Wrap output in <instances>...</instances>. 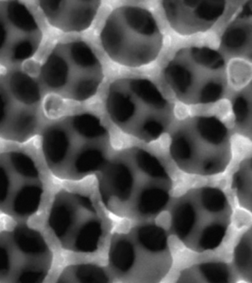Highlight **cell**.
I'll use <instances>...</instances> for the list:
<instances>
[{
  "mask_svg": "<svg viewBox=\"0 0 252 283\" xmlns=\"http://www.w3.org/2000/svg\"><path fill=\"white\" fill-rule=\"evenodd\" d=\"M106 212L89 194L63 190L53 200L48 224L63 250L93 254L101 249L110 232Z\"/></svg>",
  "mask_w": 252,
  "mask_h": 283,
  "instance_id": "cell-1",
  "label": "cell"
},
{
  "mask_svg": "<svg viewBox=\"0 0 252 283\" xmlns=\"http://www.w3.org/2000/svg\"><path fill=\"white\" fill-rule=\"evenodd\" d=\"M103 50L115 63L140 67L157 60L164 37L153 14L138 6L126 5L112 10L100 34Z\"/></svg>",
  "mask_w": 252,
  "mask_h": 283,
  "instance_id": "cell-2",
  "label": "cell"
},
{
  "mask_svg": "<svg viewBox=\"0 0 252 283\" xmlns=\"http://www.w3.org/2000/svg\"><path fill=\"white\" fill-rule=\"evenodd\" d=\"M166 83L183 103H213L222 95L227 83L225 59L206 46L178 50L163 71Z\"/></svg>",
  "mask_w": 252,
  "mask_h": 283,
  "instance_id": "cell-3",
  "label": "cell"
},
{
  "mask_svg": "<svg viewBox=\"0 0 252 283\" xmlns=\"http://www.w3.org/2000/svg\"><path fill=\"white\" fill-rule=\"evenodd\" d=\"M38 75L54 94L78 101L93 97L104 77L100 61L82 41L57 44L41 64Z\"/></svg>",
  "mask_w": 252,
  "mask_h": 283,
  "instance_id": "cell-4",
  "label": "cell"
},
{
  "mask_svg": "<svg viewBox=\"0 0 252 283\" xmlns=\"http://www.w3.org/2000/svg\"><path fill=\"white\" fill-rule=\"evenodd\" d=\"M53 261L43 235L21 224L0 232V282L38 283L45 279Z\"/></svg>",
  "mask_w": 252,
  "mask_h": 283,
  "instance_id": "cell-5",
  "label": "cell"
},
{
  "mask_svg": "<svg viewBox=\"0 0 252 283\" xmlns=\"http://www.w3.org/2000/svg\"><path fill=\"white\" fill-rule=\"evenodd\" d=\"M43 193L40 173L32 158L19 151L0 153V211L27 219L39 209Z\"/></svg>",
  "mask_w": 252,
  "mask_h": 283,
  "instance_id": "cell-6",
  "label": "cell"
},
{
  "mask_svg": "<svg viewBox=\"0 0 252 283\" xmlns=\"http://www.w3.org/2000/svg\"><path fill=\"white\" fill-rule=\"evenodd\" d=\"M106 106L112 120L124 126L138 118H152L154 113L164 110L167 102L151 81L124 78L110 84Z\"/></svg>",
  "mask_w": 252,
  "mask_h": 283,
  "instance_id": "cell-7",
  "label": "cell"
},
{
  "mask_svg": "<svg viewBox=\"0 0 252 283\" xmlns=\"http://www.w3.org/2000/svg\"><path fill=\"white\" fill-rule=\"evenodd\" d=\"M170 28L178 34L188 36L205 32L223 14L226 1L210 0L162 1Z\"/></svg>",
  "mask_w": 252,
  "mask_h": 283,
  "instance_id": "cell-8",
  "label": "cell"
},
{
  "mask_svg": "<svg viewBox=\"0 0 252 283\" xmlns=\"http://www.w3.org/2000/svg\"><path fill=\"white\" fill-rule=\"evenodd\" d=\"M100 3V0H40L37 5L51 26L71 32L89 29Z\"/></svg>",
  "mask_w": 252,
  "mask_h": 283,
  "instance_id": "cell-9",
  "label": "cell"
},
{
  "mask_svg": "<svg viewBox=\"0 0 252 283\" xmlns=\"http://www.w3.org/2000/svg\"><path fill=\"white\" fill-rule=\"evenodd\" d=\"M107 251L108 263L116 277H133L136 263L134 242L127 230L118 231L110 237Z\"/></svg>",
  "mask_w": 252,
  "mask_h": 283,
  "instance_id": "cell-10",
  "label": "cell"
},
{
  "mask_svg": "<svg viewBox=\"0 0 252 283\" xmlns=\"http://www.w3.org/2000/svg\"><path fill=\"white\" fill-rule=\"evenodd\" d=\"M251 4L248 2L222 35L221 46L227 53L240 55L248 51L251 44Z\"/></svg>",
  "mask_w": 252,
  "mask_h": 283,
  "instance_id": "cell-11",
  "label": "cell"
},
{
  "mask_svg": "<svg viewBox=\"0 0 252 283\" xmlns=\"http://www.w3.org/2000/svg\"><path fill=\"white\" fill-rule=\"evenodd\" d=\"M41 142L47 166L54 174L59 177L70 148L68 134L60 126L51 125L43 131Z\"/></svg>",
  "mask_w": 252,
  "mask_h": 283,
  "instance_id": "cell-12",
  "label": "cell"
},
{
  "mask_svg": "<svg viewBox=\"0 0 252 283\" xmlns=\"http://www.w3.org/2000/svg\"><path fill=\"white\" fill-rule=\"evenodd\" d=\"M33 4L23 1H7L4 5L3 14L10 27L21 34L42 36Z\"/></svg>",
  "mask_w": 252,
  "mask_h": 283,
  "instance_id": "cell-13",
  "label": "cell"
},
{
  "mask_svg": "<svg viewBox=\"0 0 252 283\" xmlns=\"http://www.w3.org/2000/svg\"><path fill=\"white\" fill-rule=\"evenodd\" d=\"M4 84L13 96L25 104L37 107L41 100V91L38 81L22 68L10 71Z\"/></svg>",
  "mask_w": 252,
  "mask_h": 283,
  "instance_id": "cell-14",
  "label": "cell"
},
{
  "mask_svg": "<svg viewBox=\"0 0 252 283\" xmlns=\"http://www.w3.org/2000/svg\"><path fill=\"white\" fill-rule=\"evenodd\" d=\"M167 193L155 187L146 188L139 193L133 204L130 218L150 217L158 213L166 204Z\"/></svg>",
  "mask_w": 252,
  "mask_h": 283,
  "instance_id": "cell-15",
  "label": "cell"
},
{
  "mask_svg": "<svg viewBox=\"0 0 252 283\" xmlns=\"http://www.w3.org/2000/svg\"><path fill=\"white\" fill-rule=\"evenodd\" d=\"M59 280L77 283H108L109 273L99 264L82 262L72 264L64 269Z\"/></svg>",
  "mask_w": 252,
  "mask_h": 283,
  "instance_id": "cell-16",
  "label": "cell"
},
{
  "mask_svg": "<svg viewBox=\"0 0 252 283\" xmlns=\"http://www.w3.org/2000/svg\"><path fill=\"white\" fill-rule=\"evenodd\" d=\"M42 36L23 35L10 41L6 50L7 60L12 64H22L37 54Z\"/></svg>",
  "mask_w": 252,
  "mask_h": 283,
  "instance_id": "cell-17",
  "label": "cell"
},
{
  "mask_svg": "<svg viewBox=\"0 0 252 283\" xmlns=\"http://www.w3.org/2000/svg\"><path fill=\"white\" fill-rule=\"evenodd\" d=\"M71 122L76 133L86 139L99 138L106 133V129L100 120L91 114L75 115L71 118Z\"/></svg>",
  "mask_w": 252,
  "mask_h": 283,
  "instance_id": "cell-18",
  "label": "cell"
},
{
  "mask_svg": "<svg viewBox=\"0 0 252 283\" xmlns=\"http://www.w3.org/2000/svg\"><path fill=\"white\" fill-rule=\"evenodd\" d=\"M104 156L100 149L89 147L80 152L73 163V173L85 175L99 169L103 165Z\"/></svg>",
  "mask_w": 252,
  "mask_h": 283,
  "instance_id": "cell-19",
  "label": "cell"
},
{
  "mask_svg": "<svg viewBox=\"0 0 252 283\" xmlns=\"http://www.w3.org/2000/svg\"><path fill=\"white\" fill-rule=\"evenodd\" d=\"M199 122L200 133L210 142L219 143L225 137V127L215 118L202 117Z\"/></svg>",
  "mask_w": 252,
  "mask_h": 283,
  "instance_id": "cell-20",
  "label": "cell"
},
{
  "mask_svg": "<svg viewBox=\"0 0 252 283\" xmlns=\"http://www.w3.org/2000/svg\"><path fill=\"white\" fill-rule=\"evenodd\" d=\"M137 166L145 174L154 178H163L165 174L158 161L145 151L140 150L135 155Z\"/></svg>",
  "mask_w": 252,
  "mask_h": 283,
  "instance_id": "cell-21",
  "label": "cell"
},
{
  "mask_svg": "<svg viewBox=\"0 0 252 283\" xmlns=\"http://www.w3.org/2000/svg\"><path fill=\"white\" fill-rule=\"evenodd\" d=\"M200 269L204 277L212 282H225L228 279L226 267L219 263H208L202 265Z\"/></svg>",
  "mask_w": 252,
  "mask_h": 283,
  "instance_id": "cell-22",
  "label": "cell"
},
{
  "mask_svg": "<svg viewBox=\"0 0 252 283\" xmlns=\"http://www.w3.org/2000/svg\"><path fill=\"white\" fill-rule=\"evenodd\" d=\"M173 154L178 159L185 161L189 158L191 149L189 141L184 137L178 138L173 143Z\"/></svg>",
  "mask_w": 252,
  "mask_h": 283,
  "instance_id": "cell-23",
  "label": "cell"
},
{
  "mask_svg": "<svg viewBox=\"0 0 252 283\" xmlns=\"http://www.w3.org/2000/svg\"><path fill=\"white\" fill-rule=\"evenodd\" d=\"M141 126L139 134L145 139H153L158 137L162 127L153 118L146 120Z\"/></svg>",
  "mask_w": 252,
  "mask_h": 283,
  "instance_id": "cell-24",
  "label": "cell"
},
{
  "mask_svg": "<svg viewBox=\"0 0 252 283\" xmlns=\"http://www.w3.org/2000/svg\"><path fill=\"white\" fill-rule=\"evenodd\" d=\"M58 95L54 94H49L45 97L42 101V109L45 115L50 118L57 117L60 108Z\"/></svg>",
  "mask_w": 252,
  "mask_h": 283,
  "instance_id": "cell-25",
  "label": "cell"
},
{
  "mask_svg": "<svg viewBox=\"0 0 252 283\" xmlns=\"http://www.w3.org/2000/svg\"><path fill=\"white\" fill-rule=\"evenodd\" d=\"M9 28L2 11H0V56L5 54L11 41Z\"/></svg>",
  "mask_w": 252,
  "mask_h": 283,
  "instance_id": "cell-26",
  "label": "cell"
},
{
  "mask_svg": "<svg viewBox=\"0 0 252 283\" xmlns=\"http://www.w3.org/2000/svg\"><path fill=\"white\" fill-rule=\"evenodd\" d=\"M232 109L235 119L239 122H244L249 113V104L247 99L242 96L237 97L234 102Z\"/></svg>",
  "mask_w": 252,
  "mask_h": 283,
  "instance_id": "cell-27",
  "label": "cell"
},
{
  "mask_svg": "<svg viewBox=\"0 0 252 283\" xmlns=\"http://www.w3.org/2000/svg\"><path fill=\"white\" fill-rule=\"evenodd\" d=\"M238 248L236 252V261L240 267L244 268L248 265L251 252H249L247 244H242Z\"/></svg>",
  "mask_w": 252,
  "mask_h": 283,
  "instance_id": "cell-28",
  "label": "cell"
}]
</instances>
